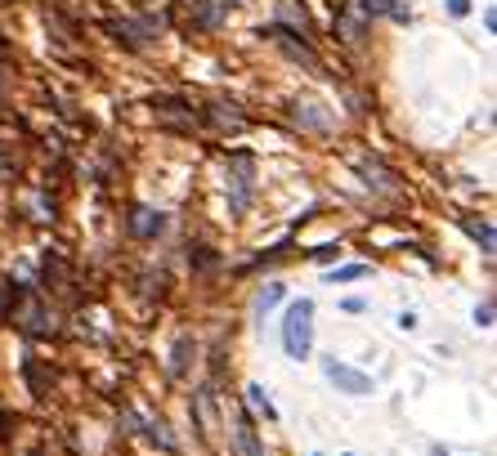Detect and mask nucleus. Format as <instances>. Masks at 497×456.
<instances>
[{
	"mask_svg": "<svg viewBox=\"0 0 497 456\" xmlns=\"http://www.w3.org/2000/svg\"><path fill=\"white\" fill-rule=\"evenodd\" d=\"M359 14L363 18H394V23H412V9L399 5V0H359Z\"/></svg>",
	"mask_w": 497,
	"mask_h": 456,
	"instance_id": "4468645a",
	"label": "nucleus"
},
{
	"mask_svg": "<svg viewBox=\"0 0 497 456\" xmlns=\"http://www.w3.org/2000/svg\"><path fill=\"white\" fill-rule=\"evenodd\" d=\"M448 9H452V14H457V18H462V14H466V9H471V0H448Z\"/></svg>",
	"mask_w": 497,
	"mask_h": 456,
	"instance_id": "a878e982",
	"label": "nucleus"
},
{
	"mask_svg": "<svg viewBox=\"0 0 497 456\" xmlns=\"http://www.w3.org/2000/svg\"><path fill=\"white\" fill-rule=\"evenodd\" d=\"M126 228H130V238L153 242V238H162L166 233V215L162 210H153V206H135V210L126 215Z\"/></svg>",
	"mask_w": 497,
	"mask_h": 456,
	"instance_id": "9d476101",
	"label": "nucleus"
},
{
	"mask_svg": "<svg viewBox=\"0 0 497 456\" xmlns=\"http://www.w3.org/2000/svg\"><path fill=\"white\" fill-rule=\"evenodd\" d=\"M314 259H319V264H328V259H340V247H336V242H328V247H319V251H314Z\"/></svg>",
	"mask_w": 497,
	"mask_h": 456,
	"instance_id": "b1692460",
	"label": "nucleus"
},
{
	"mask_svg": "<svg viewBox=\"0 0 497 456\" xmlns=\"http://www.w3.org/2000/svg\"><path fill=\"white\" fill-rule=\"evenodd\" d=\"M435 456H448V452H443V448H435Z\"/></svg>",
	"mask_w": 497,
	"mask_h": 456,
	"instance_id": "c85d7f7f",
	"label": "nucleus"
},
{
	"mask_svg": "<svg viewBox=\"0 0 497 456\" xmlns=\"http://www.w3.org/2000/svg\"><path fill=\"white\" fill-rule=\"evenodd\" d=\"M188 264H193L198 273H216L224 259H220L216 251H211V247H202V242H198V247H188Z\"/></svg>",
	"mask_w": 497,
	"mask_h": 456,
	"instance_id": "a211bd4d",
	"label": "nucleus"
},
{
	"mask_svg": "<svg viewBox=\"0 0 497 456\" xmlns=\"http://www.w3.org/2000/svg\"><path fill=\"white\" fill-rule=\"evenodd\" d=\"M457 224H462V233H466L471 242H480V251H484V255L497 251V238H493V228H489L484 219H475V215H462Z\"/></svg>",
	"mask_w": 497,
	"mask_h": 456,
	"instance_id": "2eb2a0df",
	"label": "nucleus"
},
{
	"mask_svg": "<svg viewBox=\"0 0 497 456\" xmlns=\"http://www.w3.org/2000/svg\"><path fill=\"white\" fill-rule=\"evenodd\" d=\"M104 32L112 41H121L126 50H148L162 36V18H153V14H144V18H112V23H104Z\"/></svg>",
	"mask_w": 497,
	"mask_h": 456,
	"instance_id": "7ed1b4c3",
	"label": "nucleus"
},
{
	"mask_svg": "<svg viewBox=\"0 0 497 456\" xmlns=\"http://www.w3.org/2000/svg\"><path fill=\"white\" fill-rule=\"evenodd\" d=\"M475 322H480V327H493V304H480V309H475Z\"/></svg>",
	"mask_w": 497,
	"mask_h": 456,
	"instance_id": "393cba45",
	"label": "nucleus"
},
{
	"mask_svg": "<svg viewBox=\"0 0 497 456\" xmlns=\"http://www.w3.org/2000/svg\"><path fill=\"white\" fill-rule=\"evenodd\" d=\"M278 23H282V27H296L300 36H309V32H314V23H309L305 5H296V0H278Z\"/></svg>",
	"mask_w": 497,
	"mask_h": 456,
	"instance_id": "dca6fc26",
	"label": "nucleus"
},
{
	"mask_svg": "<svg viewBox=\"0 0 497 456\" xmlns=\"http://www.w3.org/2000/svg\"><path fill=\"white\" fill-rule=\"evenodd\" d=\"M340 32H345V41H350V46H359V41L368 36V27H363V14H345V18H340Z\"/></svg>",
	"mask_w": 497,
	"mask_h": 456,
	"instance_id": "412c9836",
	"label": "nucleus"
},
{
	"mask_svg": "<svg viewBox=\"0 0 497 456\" xmlns=\"http://www.w3.org/2000/svg\"><path fill=\"white\" fill-rule=\"evenodd\" d=\"M247 403H251V411H256V416H265V421H278V407L269 403V394H265L260 385H247Z\"/></svg>",
	"mask_w": 497,
	"mask_h": 456,
	"instance_id": "6ab92c4d",
	"label": "nucleus"
},
{
	"mask_svg": "<svg viewBox=\"0 0 497 456\" xmlns=\"http://www.w3.org/2000/svg\"><path fill=\"white\" fill-rule=\"evenodd\" d=\"M368 278V264H345V269H331V282H359Z\"/></svg>",
	"mask_w": 497,
	"mask_h": 456,
	"instance_id": "5701e85b",
	"label": "nucleus"
},
{
	"mask_svg": "<svg viewBox=\"0 0 497 456\" xmlns=\"http://www.w3.org/2000/svg\"><path fill=\"white\" fill-rule=\"evenodd\" d=\"M5 318L23 331V336H55L58 331V322H55V313H50V304L41 300V296H27V291H14V300L5 304Z\"/></svg>",
	"mask_w": 497,
	"mask_h": 456,
	"instance_id": "f03ea898",
	"label": "nucleus"
},
{
	"mask_svg": "<svg viewBox=\"0 0 497 456\" xmlns=\"http://www.w3.org/2000/svg\"><path fill=\"white\" fill-rule=\"evenodd\" d=\"M233 443H238V456H265L260 434H256V421L247 411H238V421H233Z\"/></svg>",
	"mask_w": 497,
	"mask_h": 456,
	"instance_id": "f8f14e48",
	"label": "nucleus"
},
{
	"mask_svg": "<svg viewBox=\"0 0 497 456\" xmlns=\"http://www.w3.org/2000/svg\"><path fill=\"white\" fill-rule=\"evenodd\" d=\"M27 380H32V394H36V399H46V390H50V380H55V376H46V371L27 358Z\"/></svg>",
	"mask_w": 497,
	"mask_h": 456,
	"instance_id": "4be33fe9",
	"label": "nucleus"
},
{
	"mask_svg": "<svg viewBox=\"0 0 497 456\" xmlns=\"http://www.w3.org/2000/svg\"><path fill=\"white\" fill-rule=\"evenodd\" d=\"M260 36H269V41H274V46H278L282 54H287L291 63H305L309 72H323V58L314 54V46H309V41H305V36H300L296 27H282V23H269V27H260Z\"/></svg>",
	"mask_w": 497,
	"mask_h": 456,
	"instance_id": "39448f33",
	"label": "nucleus"
},
{
	"mask_svg": "<svg viewBox=\"0 0 497 456\" xmlns=\"http://www.w3.org/2000/svg\"><path fill=\"white\" fill-rule=\"evenodd\" d=\"M282 296H287V287H282V282H265V287L256 291V313H269Z\"/></svg>",
	"mask_w": 497,
	"mask_h": 456,
	"instance_id": "aec40b11",
	"label": "nucleus"
},
{
	"mask_svg": "<svg viewBox=\"0 0 497 456\" xmlns=\"http://www.w3.org/2000/svg\"><path fill=\"white\" fill-rule=\"evenodd\" d=\"M32 456H41V452H32Z\"/></svg>",
	"mask_w": 497,
	"mask_h": 456,
	"instance_id": "c756f323",
	"label": "nucleus"
},
{
	"mask_svg": "<svg viewBox=\"0 0 497 456\" xmlns=\"http://www.w3.org/2000/svg\"><path fill=\"white\" fill-rule=\"evenodd\" d=\"M251 170H256V161H251L247 152H233V157H228V215H233V219H242V215L251 210V193H256Z\"/></svg>",
	"mask_w": 497,
	"mask_h": 456,
	"instance_id": "20e7f679",
	"label": "nucleus"
},
{
	"mask_svg": "<svg viewBox=\"0 0 497 456\" xmlns=\"http://www.w3.org/2000/svg\"><path fill=\"white\" fill-rule=\"evenodd\" d=\"M202 121L207 126H220V130H247V117L238 112V103H224V99L207 103L202 107Z\"/></svg>",
	"mask_w": 497,
	"mask_h": 456,
	"instance_id": "9b49d317",
	"label": "nucleus"
},
{
	"mask_svg": "<svg viewBox=\"0 0 497 456\" xmlns=\"http://www.w3.org/2000/svg\"><path fill=\"white\" fill-rule=\"evenodd\" d=\"M291 121H296L300 130H319V135L331 130V117L323 112V103H291Z\"/></svg>",
	"mask_w": 497,
	"mask_h": 456,
	"instance_id": "ddd939ff",
	"label": "nucleus"
},
{
	"mask_svg": "<svg viewBox=\"0 0 497 456\" xmlns=\"http://www.w3.org/2000/svg\"><path fill=\"white\" fill-rule=\"evenodd\" d=\"M354 170H359V179H363L372 193H386V198H399V193H403L399 175L390 170L377 152H359V157H354Z\"/></svg>",
	"mask_w": 497,
	"mask_h": 456,
	"instance_id": "423d86ee",
	"label": "nucleus"
},
{
	"mask_svg": "<svg viewBox=\"0 0 497 456\" xmlns=\"http://www.w3.org/2000/svg\"><path fill=\"white\" fill-rule=\"evenodd\" d=\"M153 112H157V121L162 126H170V130H198V126H207L202 121V107H193L188 99H170V95H162V99H153Z\"/></svg>",
	"mask_w": 497,
	"mask_h": 456,
	"instance_id": "6e6552de",
	"label": "nucleus"
},
{
	"mask_svg": "<svg viewBox=\"0 0 497 456\" xmlns=\"http://www.w3.org/2000/svg\"><path fill=\"white\" fill-rule=\"evenodd\" d=\"M323 376H328L340 394H350V399H368V394L377 390L368 371H359V367H350V362H336V358H323Z\"/></svg>",
	"mask_w": 497,
	"mask_h": 456,
	"instance_id": "0eeeda50",
	"label": "nucleus"
},
{
	"mask_svg": "<svg viewBox=\"0 0 497 456\" xmlns=\"http://www.w3.org/2000/svg\"><path fill=\"white\" fill-rule=\"evenodd\" d=\"M198 354V345H193V336H179L175 340V350H170V376L175 380H184L188 376V358Z\"/></svg>",
	"mask_w": 497,
	"mask_h": 456,
	"instance_id": "f3484780",
	"label": "nucleus"
},
{
	"mask_svg": "<svg viewBox=\"0 0 497 456\" xmlns=\"http://www.w3.org/2000/svg\"><path fill=\"white\" fill-rule=\"evenodd\" d=\"M282 350L296 362H305L314 354V300L309 296L287 304V313H282Z\"/></svg>",
	"mask_w": 497,
	"mask_h": 456,
	"instance_id": "f257e3e1",
	"label": "nucleus"
},
{
	"mask_svg": "<svg viewBox=\"0 0 497 456\" xmlns=\"http://www.w3.org/2000/svg\"><path fill=\"white\" fill-rule=\"evenodd\" d=\"M5 430H9V411L0 407V439H5Z\"/></svg>",
	"mask_w": 497,
	"mask_h": 456,
	"instance_id": "bb28decb",
	"label": "nucleus"
},
{
	"mask_svg": "<svg viewBox=\"0 0 497 456\" xmlns=\"http://www.w3.org/2000/svg\"><path fill=\"white\" fill-rule=\"evenodd\" d=\"M224 5H233V9H238V5H247V0H224Z\"/></svg>",
	"mask_w": 497,
	"mask_h": 456,
	"instance_id": "cd10ccee",
	"label": "nucleus"
},
{
	"mask_svg": "<svg viewBox=\"0 0 497 456\" xmlns=\"http://www.w3.org/2000/svg\"><path fill=\"white\" fill-rule=\"evenodd\" d=\"M126 425H135V434H144L153 448H162V452H179V439L166 430V421L162 416H139V411H126Z\"/></svg>",
	"mask_w": 497,
	"mask_h": 456,
	"instance_id": "1a4fd4ad",
	"label": "nucleus"
}]
</instances>
